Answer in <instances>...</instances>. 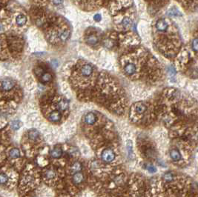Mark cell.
<instances>
[{
	"instance_id": "obj_1",
	"label": "cell",
	"mask_w": 198,
	"mask_h": 197,
	"mask_svg": "<svg viewBox=\"0 0 198 197\" xmlns=\"http://www.w3.org/2000/svg\"><path fill=\"white\" fill-rule=\"evenodd\" d=\"M102 160L106 163H112L116 159V154L112 148H106L101 154Z\"/></svg>"
},
{
	"instance_id": "obj_2",
	"label": "cell",
	"mask_w": 198,
	"mask_h": 197,
	"mask_svg": "<svg viewBox=\"0 0 198 197\" xmlns=\"http://www.w3.org/2000/svg\"><path fill=\"white\" fill-rule=\"evenodd\" d=\"M123 71L127 76H132L134 74H136L137 71V67L133 62H127L123 66Z\"/></svg>"
},
{
	"instance_id": "obj_3",
	"label": "cell",
	"mask_w": 198,
	"mask_h": 197,
	"mask_svg": "<svg viewBox=\"0 0 198 197\" xmlns=\"http://www.w3.org/2000/svg\"><path fill=\"white\" fill-rule=\"evenodd\" d=\"M156 30L160 33H165L168 30L169 24L166 19H159L155 24Z\"/></svg>"
},
{
	"instance_id": "obj_4",
	"label": "cell",
	"mask_w": 198,
	"mask_h": 197,
	"mask_svg": "<svg viewBox=\"0 0 198 197\" xmlns=\"http://www.w3.org/2000/svg\"><path fill=\"white\" fill-rule=\"evenodd\" d=\"M169 156L174 162H180L183 159V155L178 148H173L169 150Z\"/></svg>"
},
{
	"instance_id": "obj_5",
	"label": "cell",
	"mask_w": 198,
	"mask_h": 197,
	"mask_svg": "<svg viewBox=\"0 0 198 197\" xmlns=\"http://www.w3.org/2000/svg\"><path fill=\"white\" fill-rule=\"evenodd\" d=\"M148 105L144 102H138L135 104L134 106V111L135 114L143 115L147 112L148 111Z\"/></svg>"
},
{
	"instance_id": "obj_6",
	"label": "cell",
	"mask_w": 198,
	"mask_h": 197,
	"mask_svg": "<svg viewBox=\"0 0 198 197\" xmlns=\"http://www.w3.org/2000/svg\"><path fill=\"white\" fill-rule=\"evenodd\" d=\"M162 179V181H163L165 183L168 184H171L172 182H173L175 180L176 177L175 174H174L173 172H172V171H168V172H166V173H165L164 174H163Z\"/></svg>"
},
{
	"instance_id": "obj_7",
	"label": "cell",
	"mask_w": 198,
	"mask_h": 197,
	"mask_svg": "<svg viewBox=\"0 0 198 197\" xmlns=\"http://www.w3.org/2000/svg\"><path fill=\"white\" fill-rule=\"evenodd\" d=\"M93 73V67L91 65L87 64L83 65L81 68V73L83 76L88 77L92 74Z\"/></svg>"
},
{
	"instance_id": "obj_8",
	"label": "cell",
	"mask_w": 198,
	"mask_h": 197,
	"mask_svg": "<svg viewBox=\"0 0 198 197\" xmlns=\"http://www.w3.org/2000/svg\"><path fill=\"white\" fill-rule=\"evenodd\" d=\"M96 121V115L94 113H88L85 117V122L88 125H94Z\"/></svg>"
},
{
	"instance_id": "obj_9",
	"label": "cell",
	"mask_w": 198,
	"mask_h": 197,
	"mask_svg": "<svg viewBox=\"0 0 198 197\" xmlns=\"http://www.w3.org/2000/svg\"><path fill=\"white\" fill-rule=\"evenodd\" d=\"M13 87V82H12V80H11V79H6L2 81V88L4 90L8 91V90H10L11 89H12Z\"/></svg>"
},
{
	"instance_id": "obj_10",
	"label": "cell",
	"mask_w": 198,
	"mask_h": 197,
	"mask_svg": "<svg viewBox=\"0 0 198 197\" xmlns=\"http://www.w3.org/2000/svg\"><path fill=\"white\" fill-rule=\"evenodd\" d=\"M84 180V177L83 174L81 172H78V173H74L73 176V182L75 184H79L83 182Z\"/></svg>"
},
{
	"instance_id": "obj_11",
	"label": "cell",
	"mask_w": 198,
	"mask_h": 197,
	"mask_svg": "<svg viewBox=\"0 0 198 197\" xmlns=\"http://www.w3.org/2000/svg\"><path fill=\"white\" fill-rule=\"evenodd\" d=\"M132 23H133L132 19H131L130 17L126 16L125 17V18H123L121 24H122V26H123V28H125V29H128V28L132 26Z\"/></svg>"
},
{
	"instance_id": "obj_12",
	"label": "cell",
	"mask_w": 198,
	"mask_h": 197,
	"mask_svg": "<svg viewBox=\"0 0 198 197\" xmlns=\"http://www.w3.org/2000/svg\"><path fill=\"white\" fill-rule=\"evenodd\" d=\"M50 154H51V156L53 158L58 159V158L61 157V156L62 155V150L61 148H53V150H51Z\"/></svg>"
},
{
	"instance_id": "obj_13",
	"label": "cell",
	"mask_w": 198,
	"mask_h": 197,
	"mask_svg": "<svg viewBox=\"0 0 198 197\" xmlns=\"http://www.w3.org/2000/svg\"><path fill=\"white\" fill-rule=\"evenodd\" d=\"M61 118V114L60 113L58 112V111H54V112H52L51 114L49 115V119L52 122H58Z\"/></svg>"
},
{
	"instance_id": "obj_14",
	"label": "cell",
	"mask_w": 198,
	"mask_h": 197,
	"mask_svg": "<svg viewBox=\"0 0 198 197\" xmlns=\"http://www.w3.org/2000/svg\"><path fill=\"white\" fill-rule=\"evenodd\" d=\"M16 21V24H18L19 26H22V25H24V24L26 23L27 18L25 16L22 15V14H20V15H19L17 16Z\"/></svg>"
},
{
	"instance_id": "obj_15",
	"label": "cell",
	"mask_w": 198,
	"mask_h": 197,
	"mask_svg": "<svg viewBox=\"0 0 198 197\" xmlns=\"http://www.w3.org/2000/svg\"><path fill=\"white\" fill-rule=\"evenodd\" d=\"M86 42L89 45H96L98 42V38L96 37L95 35H90L86 38Z\"/></svg>"
},
{
	"instance_id": "obj_16",
	"label": "cell",
	"mask_w": 198,
	"mask_h": 197,
	"mask_svg": "<svg viewBox=\"0 0 198 197\" xmlns=\"http://www.w3.org/2000/svg\"><path fill=\"white\" fill-rule=\"evenodd\" d=\"M68 105H69V104H68V101H67V100L62 99L59 102L58 107H59V109L60 111H64L68 109Z\"/></svg>"
},
{
	"instance_id": "obj_17",
	"label": "cell",
	"mask_w": 198,
	"mask_h": 197,
	"mask_svg": "<svg viewBox=\"0 0 198 197\" xmlns=\"http://www.w3.org/2000/svg\"><path fill=\"white\" fill-rule=\"evenodd\" d=\"M71 170L74 173H78V172H80V171L82 170L81 163H80V162H79V161H76V162H74V163L73 164V165H72Z\"/></svg>"
},
{
	"instance_id": "obj_18",
	"label": "cell",
	"mask_w": 198,
	"mask_h": 197,
	"mask_svg": "<svg viewBox=\"0 0 198 197\" xmlns=\"http://www.w3.org/2000/svg\"><path fill=\"white\" fill-rule=\"evenodd\" d=\"M126 149L127 152L128 154V157H131V156H133L134 152H133V144H132V142L131 140H128L126 143Z\"/></svg>"
},
{
	"instance_id": "obj_19",
	"label": "cell",
	"mask_w": 198,
	"mask_h": 197,
	"mask_svg": "<svg viewBox=\"0 0 198 197\" xmlns=\"http://www.w3.org/2000/svg\"><path fill=\"white\" fill-rule=\"evenodd\" d=\"M145 168L148 171L149 173H154L157 172V168H156V167L151 163H145Z\"/></svg>"
},
{
	"instance_id": "obj_20",
	"label": "cell",
	"mask_w": 198,
	"mask_h": 197,
	"mask_svg": "<svg viewBox=\"0 0 198 197\" xmlns=\"http://www.w3.org/2000/svg\"><path fill=\"white\" fill-rule=\"evenodd\" d=\"M168 15L170 16H180L181 14H180L178 8L173 7L168 11Z\"/></svg>"
},
{
	"instance_id": "obj_21",
	"label": "cell",
	"mask_w": 198,
	"mask_h": 197,
	"mask_svg": "<svg viewBox=\"0 0 198 197\" xmlns=\"http://www.w3.org/2000/svg\"><path fill=\"white\" fill-rule=\"evenodd\" d=\"M39 134H40V133H39V132H38L36 130H31L28 133L29 138H30L31 140H36L38 138V136H39Z\"/></svg>"
},
{
	"instance_id": "obj_22",
	"label": "cell",
	"mask_w": 198,
	"mask_h": 197,
	"mask_svg": "<svg viewBox=\"0 0 198 197\" xmlns=\"http://www.w3.org/2000/svg\"><path fill=\"white\" fill-rule=\"evenodd\" d=\"M9 154L10 156H11V157L15 159V158L19 157V156H20V152H19V150L17 148H13L11 150Z\"/></svg>"
},
{
	"instance_id": "obj_23",
	"label": "cell",
	"mask_w": 198,
	"mask_h": 197,
	"mask_svg": "<svg viewBox=\"0 0 198 197\" xmlns=\"http://www.w3.org/2000/svg\"><path fill=\"white\" fill-rule=\"evenodd\" d=\"M42 82H48L52 79V76L49 73H45L42 76Z\"/></svg>"
},
{
	"instance_id": "obj_24",
	"label": "cell",
	"mask_w": 198,
	"mask_h": 197,
	"mask_svg": "<svg viewBox=\"0 0 198 197\" xmlns=\"http://www.w3.org/2000/svg\"><path fill=\"white\" fill-rule=\"evenodd\" d=\"M191 47L195 53H198V36L195 37L191 42Z\"/></svg>"
},
{
	"instance_id": "obj_25",
	"label": "cell",
	"mask_w": 198,
	"mask_h": 197,
	"mask_svg": "<svg viewBox=\"0 0 198 197\" xmlns=\"http://www.w3.org/2000/svg\"><path fill=\"white\" fill-rule=\"evenodd\" d=\"M55 175H56V173H55V172L53 170H48V171H46V173H45V176L48 179H52L54 178Z\"/></svg>"
},
{
	"instance_id": "obj_26",
	"label": "cell",
	"mask_w": 198,
	"mask_h": 197,
	"mask_svg": "<svg viewBox=\"0 0 198 197\" xmlns=\"http://www.w3.org/2000/svg\"><path fill=\"white\" fill-rule=\"evenodd\" d=\"M70 31L69 30H65L64 32L62 33L60 35V40L62 41H66L70 36Z\"/></svg>"
},
{
	"instance_id": "obj_27",
	"label": "cell",
	"mask_w": 198,
	"mask_h": 197,
	"mask_svg": "<svg viewBox=\"0 0 198 197\" xmlns=\"http://www.w3.org/2000/svg\"><path fill=\"white\" fill-rule=\"evenodd\" d=\"M8 177L6 174L3 173H0V184H5L6 182H8Z\"/></svg>"
},
{
	"instance_id": "obj_28",
	"label": "cell",
	"mask_w": 198,
	"mask_h": 197,
	"mask_svg": "<svg viewBox=\"0 0 198 197\" xmlns=\"http://www.w3.org/2000/svg\"><path fill=\"white\" fill-rule=\"evenodd\" d=\"M11 128H13V130H17L19 128V122L18 121H13V122H12V125H11Z\"/></svg>"
},
{
	"instance_id": "obj_29",
	"label": "cell",
	"mask_w": 198,
	"mask_h": 197,
	"mask_svg": "<svg viewBox=\"0 0 198 197\" xmlns=\"http://www.w3.org/2000/svg\"><path fill=\"white\" fill-rule=\"evenodd\" d=\"M94 20L96 21V22H100V21L101 20V19H102V16H101V15L99 14V13H96V14L94 15Z\"/></svg>"
},
{
	"instance_id": "obj_30",
	"label": "cell",
	"mask_w": 198,
	"mask_h": 197,
	"mask_svg": "<svg viewBox=\"0 0 198 197\" xmlns=\"http://www.w3.org/2000/svg\"><path fill=\"white\" fill-rule=\"evenodd\" d=\"M53 4L59 5V4H62V1H58V2H57V1H53Z\"/></svg>"
},
{
	"instance_id": "obj_31",
	"label": "cell",
	"mask_w": 198,
	"mask_h": 197,
	"mask_svg": "<svg viewBox=\"0 0 198 197\" xmlns=\"http://www.w3.org/2000/svg\"><path fill=\"white\" fill-rule=\"evenodd\" d=\"M2 25H0V30H2Z\"/></svg>"
}]
</instances>
